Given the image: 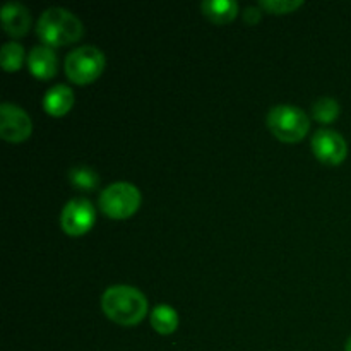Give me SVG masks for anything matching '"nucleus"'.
<instances>
[{"label":"nucleus","instance_id":"obj_1","mask_svg":"<svg viewBox=\"0 0 351 351\" xmlns=\"http://www.w3.org/2000/svg\"><path fill=\"white\" fill-rule=\"evenodd\" d=\"M101 308L110 321L120 326H136L147 315V300L137 288L113 285L103 293Z\"/></svg>","mask_w":351,"mask_h":351},{"label":"nucleus","instance_id":"obj_2","mask_svg":"<svg viewBox=\"0 0 351 351\" xmlns=\"http://www.w3.org/2000/svg\"><path fill=\"white\" fill-rule=\"evenodd\" d=\"M36 34L43 45L64 47L75 43L84 34L81 19L64 7H50L40 16L36 23Z\"/></svg>","mask_w":351,"mask_h":351},{"label":"nucleus","instance_id":"obj_3","mask_svg":"<svg viewBox=\"0 0 351 351\" xmlns=\"http://www.w3.org/2000/svg\"><path fill=\"white\" fill-rule=\"evenodd\" d=\"M267 127L276 139L283 143H298L308 134L311 119L298 106L278 105L267 113Z\"/></svg>","mask_w":351,"mask_h":351},{"label":"nucleus","instance_id":"obj_4","mask_svg":"<svg viewBox=\"0 0 351 351\" xmlns=\"http://www.w3.org/2000/svg\"><path fill=\"white\" fill-rule=\"evenodd\" d=\"M106 58L99 48L82 45L65 57V75L75 84H91L105 71Z\"/></svg>","mask_w":351,"mask_h":351},{"label":"nucleus","instance_id":"obj_5","mask_svg":"<svg viewBox=\"0 0 351 351\" xmlns=\"http://www.w3.org/2000/svg\"><path fill=\"white\" fill-rule=\"evenodd\" d=\"M141 192L129 182H115L99 194V209L112 219H127L141 208Z\"/></svg>","mask_w":351,"mask_h":351},{"label":"nucleus","instance_id":"obj_6","mask_svg":"<svg viewBox=\"0 0 351 351\" xmlns=\"http://www.w3.org/2000/svg\"><path fill=\"white\" fill-rule=\"evenodd\" d=\"M96 213L91 201L84 197H75L71 199L64 206V211H62L60 216V225L67 235L81 237L93 228Z\"/></svg>","mask_w":351,"mask_h":351},{"label":"nucleus","instance_id":"obj_7","mask_svg":"<svg viewBox=\"0 0 351 351\" xmlns=\"http://www.w3.org/2000/svg\"><path fill=\"white\" fill-rule=\"evenodd\" d=\"M311 144L315 158L331 167L343 163L348 154V144L345 137L332 129H319L312 137Z\"/></svg>","mask_w":351,"mask_h":351},{"label":"nucleus","instance_id":"obj_8","mask_svg":"<svg viewBox=\"0 0 351 351\" xmlns=\"http://www.w3.org/2000/svg\"><path fill=\"white\" fill-rule=\"evenodd\" d=\"M33 123L29 115L14 103H2L0 106V136L7 143H23L31 136Z\"/></svg>","mask_w":351,"mask_h":351},{"label":"nucleus","instance_id":"obj_9","mask_svg":"<svg viewBox=\"0 0 351 351\" xmlns=\"http://www.w3.org/2000/svg\"><path fill=\"white\" fill-rule=\"evenodd\" d=\"M29 72L38 79H51L57 74L58 58L57 53L48 45H38L27 55Z\"/></svg>","mask_w":351,"mask_h":351},{"label":"nucleus","instance_id":"obj_10","mask_svg":"<svg viewBox=\"0 0 351 351\" xmlns=\"http://www.w3.org/2000/svg\"><path fill=\"white\" fill-rule=\"evenodd\" d=\"M2 26L10 36H24L31 27L29 9L19 2H7L2 9Z\"/></svg>","mask_w":351,"mask_h":351},{"label":"nucleus","instance_id":"obj_11","mask_svg":"<svg viewBox=\"0 0 351 351\" xmlns=\"http://www.w3.org/2000/svg\"><path fill=\"white\" fill-rule=\"evenodd\" d=\"M74 106V91L67 84H55L45 93L43 108L51 117H64Z\"/></svg>","mask_w":351,"mask_h":351},{"label":"nucleus","instance_id":"obj_12","mask_svg":"<svg viewBox=\"0 0 351 351\" xmlns=\"http://www.w3.org/2000/svg\"><path fill=\"white\" fill-rule=\"evenodd\" d=\"M201 9L215 24H228L239 16V3L235 0H206L201 3Z\"/></svg>","mask_w":351,"mask_h":351},{"label":"nucleus","instance_id":"obj_13","mask_svg":"<svg viewBox=\"0 0 351 351\" xmlns=\"http://www.w3.org/2000/svg\"><path fill=\"white\" fill-rule=\"evenodd\" d=\"M151 326L160 335H173L178 328V314L170 305H156L151 312Z\"/></svg>","mask_w":351,"mask_h":351},{"label":"nucleus","instance_id":"obj_14","mask_svg":"<svg viewBox=\"0 0 351 351\" xmlns=\"http://www.w3.org/2000/svg\"><path fill=\"white\" fill-rule=\"evenodd\" d=\"M24 48L17 41H7L0 51V60H2L3 71L16 72L23 67L24 64Z\"/></svg>","mask_w":351,"mask_h":351},{"label":"nucleus","instance_id":"obj_15","mask_svg":"<svg viewBox=\"0 0 351 351\" xmlns=\"http://www.w3.org/2000/svg\"><path fill=\"white\" fill-rule=\"evenodd\" d=\"M69 180H71V184L74 187L82 189V191H93L99 184L98 173L95 170H91L89 167H82V165L72 167L69 170Z\"/></svg>","mask_w":351,"mask_h":351},{"label":"nucleus","instance_id":"obj_16","mask_svg":"<svg viewBox=\"0 0 351 351\" xmlns=\"http://www.w3.org/2000/svg\"><path fill=\"white\" fill-rule=\"evenodd\" d=\"M339 103L335 98L324 96L312 105V115L317 122L331 123L339 117Z\"/></svg>","mask_w":351,"mask_h":351},{"label":"nucleus","instance_id":"obj_17","mask_svg":"<svg viewBox=\"0 0 351 351\" xmlns=\"http://www.w3.org/2000/svg\"><path fill=\"white\" fill-rule=\"evenodd\" d=\"M261 7L273 14H288L302 5V0H261Z\"/></svg>","mask_w":351,"mask_h":351},{"label":"nucleus","instance_id":"obj_18","mask_svg":"<svg viewBox=\"0 0 351 351\" xmlns=\"http://www.w3.org/2000/svg\"><path fill=\"white\" fill-rule=\"evenodd\" d=\"M261 17H263V14H261V10L257 9V7H247L245 10H243V21H245L247 24H257L261 21Z\"/></svg>","mask_w":351,"mask_h":351},{"label":"nucleus","instance_id":"obj_19","mask_svg":"<svg viewBox=\"0 0 351 351\" xmlns=\"http://www.w3.org/2000/svg\"><path fill=\"white\" fill-rule=\"evenodd\" d=\"M345 351H351V338L346 341V346H345Z\"/></svg>","mask_w":351,"mask_h":351}]
</instances>
